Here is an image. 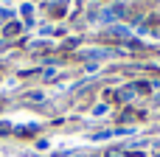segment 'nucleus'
Masks as SVG:
<instances>
[{"mask_svg":"<svg viewBox=\"0 0 160 157\" xmlns=\"http://www.w3.org/2000/svg\"><path fill=\"white\" fill-rule=\"evenodd\" d=\"M124 14H127L124 6H107V8H101V11H96L93 20H98V22H118Z\"/></svg>","mask_w":160,"mask_h":157,"instance_id":"f257e3e1","label":"nucleus"},{"mask_svg":"<svg viewBox=\"0 0 160 157\" xmlns=\"http://www.w3.org/2000/svg\"><path fill=\"white\" fill-rule=\"evenodd\" d=\"M135 96H138V87H135V84H127V87L118 90V101H132Z\"/></svg>","mask_w":160,"mask_h":157,"instance_id":"f03ea898","label":"nucleus"},{"mask_svg":"<svg viewBox=\"0 0 160 157\" xmlns=\"http://www.w3.org/2000/svg\"><path fill=\"white\" fill-rule=\"evenodd\" d=\"M112 51H84V59H104V56H110Z\"/></svg>","mask_w":160,"mask_h":157,"instance_id":"7ed1b4c3","label":"nucleus"},{"mask_svg":"<svg viewBox=\"0 0 160 157\" xmlns=\"http://www.w3.org/2000/svg\"><path fill=\"white\" fill-rule=\"evenodd\" d=\"M112 34H115V37H129V28H124V25H112Z\"/></svg>","mask_w":160,"mask_h":157,"instance_id":"20e7f679","label":"nucleus"},{"mask_svg":"<svg viewBox=\"0 0 160 157\" xmlns=\"http://www.w3.org/2000/svg\"><path fill=\"white\" fill-rule=\"evenodd\" d=\"M53 76H56V70H53V67H48V70H42V79H53Z\"/></svg>","mask_w":160,"mask_h":157,"instance_id":"39448f33","label":"nucleus"},{"mask_svg":"<svg viewBox=\"0 0 160 157\" xmlns=\"http://www.w3.org/2000/svg\"><path fill=\"white\" fill-rule=\"evenodd\" d=\"M65 157H84V155H65Z\"/></svg>","mask_w":160,"mask_h":157,"instance_id":"423d86ee","label":"nucleus"}]
</instances>
